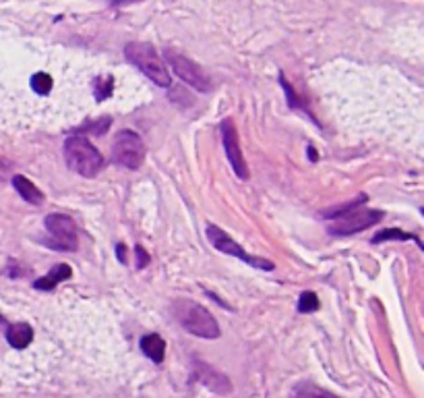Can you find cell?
<instances>
[{
	"mask_svg": "<svg viewBox=\"0 0 424 398\" xmlns=\"http://www.w3.org/2000/svg\"><path fill=\"white\" fill-rule=\"evenodd\" d=\"M172 316L180 326L184 328L188 334L199 336V338H207L213 340L217 338L219 332V324L212 316L210 309H205L203 305L191 301V299H178L172 303Z\"/></svg>",
	"mask_w": 424,
	"mask_h": 398,
	"instance_id": "obj_1",
	"label": "cell"
},
{
	"mask_svg": "<svg viewBox=\"0 0 424 398\" xmlns=\"http://www.w3.org/2000/svg\"><path fill=\"white\" fill-rule=\"evenodd\" d=\"M124 58L133 67H137L145 77H149L155 85L170 87L172 77L168 73V67L149 42H129L124 46Z\"/></svg>",
	"mask_w": 424,
	"mask_h": 398,
	"instance_id": "obj_2",
	"label": "cell"
},
{
	"mask_svg": "<svg viewBox=\"0 0 424 398\" xmlns=\"http://www.w3.org/2000/svg\"><path fill=\"white\" fill-rule=\"evenodd\" d=\"M65 160L72 173L94 179L104 168V156L83 135H71L65 142Z\"/></svg>",
	"mask_w": 424,
	"mask_h": 398,
	"instance_id": "obj_3",
	"label": "cell"
},
{
	"mask_svg": "<svg viewBox=\"0 0 424 398\" xmlns=\"http://www.w3.org/2000/svg\"><path fill=\"white\" fill-rule=\"evenodd\" d=\"M143 160H145V144L141 137L131 129L118 131L112 144V162L129 170H139Z\"/></svg>",
	"mask_w": 424,
	"mask_h": 398,
	"instance_id": "obj_4",
	"label": "cell"
},
{
	"mask_svg": "<svg viewBox=\"0 0 424 398\" xmlns=\"http://www.w3.org/2000/svg\"><path fill=\"white\" fill-rule=\"evenodd\" d=\"M207 239H210V243H212L213 247L219 251V254H226V255H232V257H236V259H243L245 263L248 266H252V268H259V270H267V272H271L276 266H274V261H269V259H263V257H255V255H248L228 232H224L219 226H215V224H210L207 226Z\"/></svg>",
	"mask_w": 424,
	"mask_h": 398,
	"instance_id": "obj_5",
	"label": "cell"
},
{
	"mask_svg": "<svg viewBox=\"0 0 424 398\" xmlns=\"http://www.w3.org/2000/svg\"><path fill=\"white\" fill-rule=\"evenodd\" d=\"M364 206V204H362ZM362 206H356L350 212L342 214L338 218L331 226H329V232L335 235V237H348V235H356V232H362L371 226H375L381 218L383 212H375V210H366Z\"/></svg>",
	"mask_w": 424,
	"mask_h": 398,
	"instance_id": "obj_6",
	"label": "cell"
},
{
	"mask_svg": "<svg viewBox=\"0 0 424 398\" xmlns=\"http://www.w3.org/2000/svg\"><path fill=\"white\" fill-rule=\"evenodd\" d=\"M46 230L50 235V245L58 251H77L79 247V230L72 218L65 214H50L46 218Z\"/></svg>",
	"mask_w": 424,
	"mask_h": 398,
	"instance_id": "obj_7",
	"label": "cell"
},
{
	"mask_svg": "<svg viewBox=\"0 0 424 398\" xmlns=\"http://www.w3.org/2000/svg\"><path fill=\"white\" fill-rule=\"evenodd\" d=\"M164 58L172 67V71L176 73V77H180L193 89H197L201 94H207L212 89V79L207 77V73L203 71L197 63H193L191 58H186L182 54H174V52H166Z\"/></svg>",
	"mask_w": 424,
	"mask_h": 398,
	"instance_id": "obj_8",
	"label": "cell"
},
{
	"mask_svg": "<svg viewBox=\"0 0 424 398\" xmlns=\"http://www.w3.org/2000/svg\"><path fill=\"white\" fill-rule=\"evenodd\" d=\"M221 144L226 149V158L230 162V166L234 168L236 177L247 181L248 179V168L247 162H245V156H243V149H240V142H238V131L234 127V120L232 118H226L221 123Z\"/></svg>",
	"mask_w": 424,
	"mask_h": 398,
	"instance_id": "obj_9",
	"label": "cell"
},
{
	"mask_svg": "<svg viewBox=\"0 0 424 398\" xmlns=\"http://www.w3.org/2000/svg\"><path fill=\"white\" fill-rule=\"evenodd\" d=\"M193 363H195V380L197 382H201L205 388H210L215 394H230L232 392V384H230L228 375H224L219 369L203 363L201 359H195Z\"/></svg>",
	"mask_w": 424,
	"mask_h": 398,
	"instance_id": "obj_10",
	"label": "cell"
},
{
	"mask_svg": "<svg viewBox=\"0 0 424 398\" xmlns=\"http://www.w3.org/2000/svg\"><path fill=\"white\" fill-rule=\"evenodd\" d=\"M72 276V270L69 263H56V266H52V270L44 276V278H37L36 282H34V287L37 290H52L56 289L60 282H65V280H69Z\"/></svg>",
	"mask_w": 424,
	"mask_h": 398,
	"instance_id": "obj_11",
	"label": "cell"
},
{
	"mask_svg": "<svg viewBox=\"0 0 424 398\" xmlns=\"http://www.w3.org/2000/svg\"><path fill=\"white\" fill-rule=\"evenodd\" d=\"M34 340V330L30 324L25 322H19V324H11L8 330H6V342L17 349V351H23L32 344Z\"/></svg>",
	"mask_w": 424,
	"mask_h": 398,
	"instance_id": "obj_12",
	"label": "cell"
},
{
	"mask_svg": "<svg viewBox=\"0 0 424 398\" xmlns=\"http://www.w3.org/2000/svg\"><path fill=\"white\" fill-rule=\"evenodd\" d=\"M141 351L153 363H162L166 357V340L160 334H145L141 338Z\"/></svg>",
	"mask_w": 424,
	"mask_h": 398,
	"instance_id": "obj_13",
	"label": "cell"
},
{
	"mask_svg": "<svg viewBox=\"0 0 424 398\" xmlns=\"http://www.w3.org/2000/svg\"><path fill=\"white\" fill-rule=\"evenodd\" d=\"M13 187H15V191L27 201V204H34V206H39L41 201H44V193L37 189L34 182L30 181L27 177H23V175H15L13 179Z\"/></svg>",
	"mask_w": 424,
	"mask_h": 398,
	"instance_id": "obj_14",
	"label": "cell"
},
{
	"mask_svg": "<svg viewBox=\"0 0 424 398\" xmlns=\"http://www.w3.org/2000/svg\"><path fill=\"white\" fill-rule=\"evenodd\" d=\"M290 398H340V397L331 394L329 390L319 388L317 384H313V382H300V384L292 390V397Z\"/></svg>",
	"mask_w": 424,
	"mask_h": 398,
	"instance_id": "obj_15",
	"label": "cell"
},
{
	"mask_svg": "<svg viewBox=\"0 0 424 398\" xmlns=\"http://www.w3.org/2000/svg\"><path fill=\"white\" fill-rule=\"evenodd\" d=\"M114 92V79L110 75H100L94 79V96L98 102H104Z\"/></svg>",
	"mask_w": 424,
	"mask_h": 398,
	"instance_id": "obj_16",
	"label": "cell"
},
{
	"mask_svg": "<svg viewBox=\"0 0 424 398\" xmlns=\"http://www.w3.org/2000/svg\"><path fill=\"white\" fill-rule=\"evenodd\" d=\"M389 239H397V241H416V243H418V247H423V243H420V239H418L416 235L404 232V230H399V228H387V230H383V232L375 235L371 243H381V241H389Z\"/></svg>",
	"mask_w": 424,
	"mask_h": 398,
	"instance_id": "obj_17",
	"label": "cell"
},
{
	"mask_svg": "<svg viewBox=\"0 0 424 398\" xmlns=\"http://www.w3.org/2000/svg\"><path fill=\"white\" fill-rule=\"evenodd\" d=\"M52 77L48 73H36L32 77V89L36 92L37 96H48L50 89H52Z\"/></svg>",
	"mask_w": 424,
	"mask_h": 398,
	"instance_id": "obj_18",
	"label": "cell"
},
{
	"mask_svg": "<svg viewBox=\"0 0 424 398\" xmlns=\"http://www.w3.org/2000/svg\"><path fill=\"white\" fill-rule=\"evenodd\" d=\"M319 297L313 292V290H304L298 299V311L300 313H313L319 309Z\"/></svg>",
	"mask_w": 424,
	"mask_h": 398,
	"instance_id": "obj_19",
	"label": "cell"
},
{
	"mask_svg": "<svg viewBox=\"0 0 424 398\" xmlns=\"http://www.w3.org/2000/svg\"><path fill=\"white\" fill-rule=\"evenodd\" d=\"M362 204H366V195H360V197H356L354 201L346 204V206H338V208H331V210H327V212L323 214V218H333V220H338V218L342 216V214L350 212L352 208H356V206H362Z\"/></svg>",
	"mask_w": 424,
	"mask_h": 398,
	"instance_id": "obj_20",
	"label": "cell"
},
{
	"mask_svg": "<svg viewBox=\"0 0 424 398\" xmlns=\"http://www.w3.org/2000/svg\"><path fill=\"white\" fill-rule=\"evenodd\" d=\"M135 254H137V268H139V270L147 268V266H149V261H151L149 254L143 249L141 245H137V247H135Z\"/></svg>",
	"mask_w": 424,
	"mask_h": 398,
	"instance_id": "obj_21",
	"label": "cell"
},
{
	"mask_svg": "<svg viewBox=\"0 0 424 398\" xmlns=\"http://www.w3.org/2000/svg\"><path fill=\"white\" fill-rule=\"evenodd\" d=\"M116 255H118V261L120 263H127V247L120 243V245H116Z\"/></svg>",
	"mask_w": 424,
	"mask_h": 398,
	"instance_id": "obj_22",
	"label": "cell"
},
{
	"mask_svg": "<svg viewBox=\"0 0 424 398\" xmlns=\"http://www.w3.org/2000/svg\"><path fill=\"white\" fill-rule=\"evenodd\" d=\"M6 173H8V162L4 158H0V179H4Z\"/></svg>",
	"mask_w": 424,
	"mask_h": 398,
	"instance_id": "obj_23",
	"label": "cell"
},
{
	"mask_svg": "<svg viewBox=\"0 0 424 398\" xmlns=\"http://www.w3.org/2000/svg\"><path fill=\"white\" fill-rule=\"evenodd\" d=\"M0 324H4V318H2V316H0Z\"/></svg>",
	"mask_w": 424,
	"mask_h": 398,
	"instance_id": "obj_24",
	"label": "cell"
}]
</instances>
